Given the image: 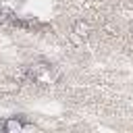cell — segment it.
Segmentation results:
<instances>
[{"label":"cell","instance_id":"1","mask_svg":"<svg viewBox=\"0 0 133 133\" xmlns=\"http://www.w3.org/2000/svg\"><path fill=\"white\" fill-rule=\"evenodd\" d=\"M27 127H29V125H25L21 116H10V118H6V121L2 123V131H6V133H21V131L27 129Z\"/></svg>","mask_w":133,"mask_h":133},{"label":"cell","instance_id":"2","mask_svg":"<svg viewBox=\"0 0 133 133\" xmlns=\"http://www.w3.org/2000/svg\"><path fill=\"white\" fill-rule=\"evenodd\" d=\"M89 35V25L85 23V21H77L75 25H73V42H77V44H81L85 37Z\"/></svg>","mask_w":133,"mask_h":133}]
</instances>
